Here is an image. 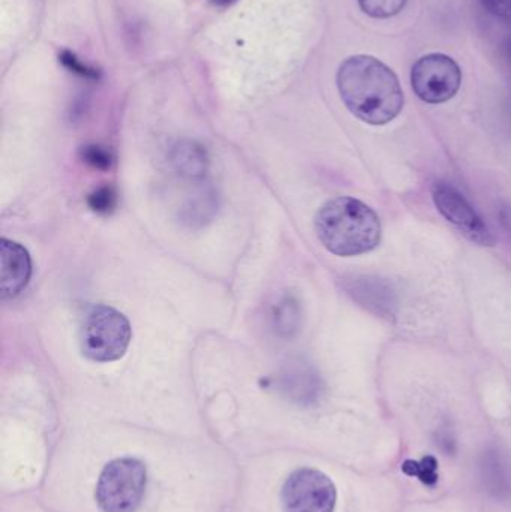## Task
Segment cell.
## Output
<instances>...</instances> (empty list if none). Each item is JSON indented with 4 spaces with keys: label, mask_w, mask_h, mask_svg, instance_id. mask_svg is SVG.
I'll use <instances>...</instances> for the list:
<instances>
[{
    "label": "cell",
    "mask_w": 511,
    "mask_h": 512,
    "mask_svg": "<svg viewBox=\"0 0 511 512\" xmlns=\"http://www.w3.org/2000/svg\"><path fill=\"white\" fill-rule=\"evenodd\" d=\"M462 71L458 62L443 53L420 57L411 69L414 93L426 104H444L461 89Z\"/></svg>",
    "instance_id": "cell-5"
},
{
    "label": "cell",
    "mask_w": 511,
    "mask_h": 512,
    "mask_svg": "<svg viewBox=\"0 0 511 512\" xmlns=\"http://www.w3.org/2000/svg\"><path fill=\"white\" fill-rule=\"evenodd\" d=\"M315 233L330 254L347 258L377 249L383 228L371 207L356 198L339 197L318 210Z\"/></svg>",
    "instance_id": "cell-2"
},
{
    "label": "cell",
    "mask_w": 511,
    "mask_h": 512,
    "mask_svg": "<svg viewBox=\"0 0 511 512\" xmlns=\"http://www.w3.org/2000/svg\"><path fill=\"white\" fill-rule=\"evenodd\" d=\"M404 471L408 475H417L423 483L429 484V486L437 483L438 480L437 462L432 457H428L422 463L407 462L404 465Z\"/></svg>",
    "instance_id": "cell-12"
},
{
    "label": "cell",
    "mask_w": 511,
    "mask_h": 512,
    "mask_svg": "<svg viewBox=\"0 0 511 512\" xmlns=\"http://www.w3.org/2000/svg\"><path fill=\"white\" fill-rule=\"evenodd\" d=\"M236 2V0H215L218 5H230V3Z\"/></svg>",
    "instance_id": "cell-18"
},
{
    "label": "cell",
    "mask_w": 511,
    "mask_h": 512,
    "mask_svg": "<svg viewBox=\"0 0 511 512\" xmlns=\"http://www.w3.org/2000/svg\"><path fill=\"white\" fill-rule=\"evenodd\" d=\"M87 159L89 162H92L93 165H104V167H108L110 164V159L107 158V153L102 152L99 147H90V149L86 150Z\"/></svg>",
    "instance_id": "cell-15"
},
{
    "label": "cell",
    "mask_w": 511,
    "mask_h": 512,
    "mask_svg": "<svg viewBox=\"0 0 511 512\" xmlns=\"http://www.w3.org/2000/svg\"><path fill=\"white\" fill-rule=\"evenodd\" d=\"M336 81L345 107L368 125H387L404 108V92L398 77L377 57H348L339 66Z\"/></svg>",
    "instance_id": "cell-1"
},
{
    "label": "cell",
    "mask_w": 511,
    "mask_h": 512,
    "mask_svg": "<svg viewBox=\"0 0 511 512\" xmlns=\"http://www.w3.org/2000/svg\"><path fill=\"white\" fill-rule=\"evenodd\" d=\"M501 224L506 228L507 233L511 234V207H504L500 213Z\"/></svg>",
    "instance_id": "cell-17"
},
{
    "label": "cell",
    "mask_w": 511,
    "mask_h": 512,
    "mask_svg": "<svg viewBox=\"0 0 511 512\" xmlns=\"http://www.w3.org/2000/svg\"><path fill=\"white\" fill-rule=\"evenodd\" d=\"M348 292L369 310H374L381 315H392V309L395 306L392 289L380 280L369 279V277L356 279L351 283Z\"/></svg>",
    "instance_id": "cell-9"
},
{
    "label": "cell",
    "mask_w": 511,
    "mask_h": 512,
    "mask_svg": "<svg viewBox=\"0 0 511 512\" xmlns=\"http://www.w3.org/2000/svg\"><path fill=\"white\" fill-rule=\"evenodd\" d=\"M92 200H95V203H92V207L95 210H107L108 207H110V201L113 200V197H111L110 192L107 191V189H104V191L98 192V194H95V197H92Z\"/></svg>",
    "instance_id": "cell-16"
},
{
    "label": "cell",
    "mask_w": 511,
    "mask_h": 512,
    "mask_svg": "<svg viewBox=\"0 0 511 512\" xmlns=\"http://www.w3.org/2000/svg\"><path fill=\"white\" fill-rule=\"evenodd\" d=\"M506 50H507V53H509V56L511 59V38L507 39Z\"/></svg>",
    "instance_id": "cell-19"
},
{
    "label": "cell",
    "mask_w": 511,
    "mask_h": 512,
    "mask_svg": "<svg viewBox=\"0 0 511 512\" xmlns=\"http://www.w3.org/2000/svg\"><path fill=\"white\" fill-rule=\"evenodd\" d=\"M486 11L511 24V0H480Z\"/></svg>",
    "instance_id": "cell-14"
},
{
    "label": "cell",
    "mask_w": 511,
    "mask_h": 512,
    "mask_svg": "<svg viewBox=\"0 0 511 512\" xmlns=\"http://www.w3.org/2000/svg\"><path fill=\"white\" fill-rule=\"evenodd\" d=\"M32 276L29 252L11 240H0V294L3 300L15 298L26 289Z\"/></svg>",
    "instance_id": "cell-8"
},
{
    "label": "cell",
    "mask_w": 511,
    "mask_h": 512,
    "mask_svg": "<svg viewBox=\"0 0 511 512\" xmlns=\"http://www.w3.org/2000/svg\"><path fill=\"white\" fill-rule=\"evenodd\" d=\"M132 340L131 324L119 310L93 304L81 316L78 343L81 354L95 363H111L125 357Z\"/></svg>",
    "instance_id": "cell-3"
},
{
    "label": "cell",
    "mask_w": 511,
    "mask_h": 512,
    "mask_svg": "<svg viewBox=\"0 0 511 512\" xmlns=\"http://www.w3.org/2000/svg\"><path fill=\"white\" fill-rule=\"evenodd\" d=\"M173 164L183 176L198 179V177H203L206 174V152L197 143L182 141L174 147Z\"/></svg>",
    "instance_id": "cell-10"
},
{
    "label": "cell",
    "mask_w": 511,
    "mask_h": 512,
    "mask_svg": "<svg viewBox=\"0 0 511 512\" xmlns=\"http://www.w3.org/2000/svg\"><path fill=\"white\" fill-rule=\"evenodd\" d=\"M336 487L333 481L317 469L294 471L282 487L284 512H333L336 507Z\"/></svg>",
    "instance_id": "cell-6"
},
{
    "label": "cell",
    "mask_w": 511,
    "mask_h": 512,
    "mask_svg": "<svg viewBox=\"0 0 511 512\" xmlns=\"http://www.w3.org/2000/svg\"><path fill=\"white\" fill-rule=\"evenodd\" d=\"M432 200L438 212L455 225L470 242L483 248L494 246L495 240L482 216L468 203L467 198L446 182L432 186Z\"/></svg>",
    "instance_id": "cell-7"
},
{
    "label": "cell",
    "mask_w": 511,
    "mask_h": 512,
    "mask_svg": "<svg viewBox=\"0 0 511 512\" xmlns=\"http://www.w3.org/2000/svg\"><path fill=\"white\" fill-rule=\"evenodd\" d=\"M59 62L65 66L69 71L74 74L80 75V77L87 78V80H98L99 71L98 69L92 68L87 63L81 62L74 53L71 51H62L59 56Z\"/></svg>",
    "instance_id": "cell-13"
},
{
    "label": "cell",
    "mask_w": 511,
    "mask_h": 512,
    "mask_svg": "<svg viewBox=\"0 0 511 512\" xmlns=\"http://www.w3.org/2000/svg\"><path fill=\"white\" fill-rule=\"evenodd\" d=\"M147 486V471L140 460L125 457L102 469L95 498L104 512H134L141 505Z\"/></svg>",
    "instance_id": "cell-4"
},
{
    "label": "cell",
    "mask_w": 511,
    "mask_h": 512,
    "mask_svg": "<svg viewBox=\"0 0 511 512\" xmlns=\"http://www.w3.org/2000/svg\"><path fill=\"white\" fill-rule=\"evenodd\" d=\"M408 0H359L360 8L372 18H390L398 15Z\"/></svg>",
    "instance_id": "cell-11"
}]
</instances>
